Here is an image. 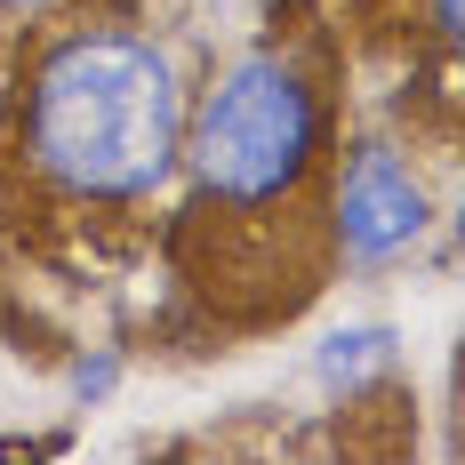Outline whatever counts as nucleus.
<instances>
[{"mask_svg":"<svg viewBox=\"0 0 465 465\" xmlns=\"http://www.w3.org/2000/svg\"><path fill=\"white\" fill-rule=\"evenodd\" d=\"M322 185H329L322 193V241H329V265H345V273H385V265L418 257V241L441 217L418 153L401 137H385V129L337 144Z\"/></svg>","mask_w":465,"mask_h":465,"instance_id":"obj_3","label":"nucleus"},{"mask_svg":"<svg viewBox=\"0 0 465 465\" xmlns=\"http://www.w3.org/2000/svg\"><path fill=\"white\" fill-rule=\"evenodd\" d=\"M337 153V96L297 41H249L185 104V217L217 232H273L322 217Z\"/></svg>","mask_w":465,"mask_h":465,"instance_id":"obj_2","label":"nucleus"},{"mask_svg":"<svg viewBox=\"0 0 465 465\" xmlns=\"http://www.w3.org/2000/svg\"><path fill=\"white\" fill-rule=\"evenodd\" d=\"M56 0H0V16H48Z\"/></svg>","mask_w":465,"mask_h":465,"instance_id":"obj_6","label":"nucleus"},{"mask_svg":"<svg viewBox=\"0 0 465 465\" xmlns=\"http://www.w3.org/2000/svg\"><path fill=\"white\" fill-rule=\"evenodd\" d=\"M0 89H8V41H0Z\"/></svg>","mask_w":465,"mask_h":465,"instance_id":"obj_7","label":"nucleus"},{"mask_svg":"<svg viewBox=\"0 0 465 465\" xmlns=\"http://www.w3.org/2000/svg\"><path fill=\"white\" fill-rule=\"evenodd\" d=\"M393 370H401V329L393 322H345V329H329L322 353H313V377H322L329 401H361Z\"/></svg>","mask_w":465,"mask_h":465,"instance_id":"obj_4","label":"nucleus"},{"mask_svg":"<svg viewBox=\"0 0 465 465\" xmlns=\"http://www.w3.org/2000/svg\"><path fill=\"white\" fill-rule=\"evenodd\" d=\"M64 385H73V401H81V410L113 401V385H121V353H113V345H96V353H73Z\"/></svg>","mask_w":465,"mask_h":465,"instance_id":"obj_5","label":"nucleus"},{"mask_svg":"<svg viewBox=\"0 0 465 465\" xmlns=\"http://www.w3.org/2000/svg\"><path fill=\"white\" fill-rule=\"evenodd\" d=\"M8 169L73 217H129L177 185L185 73L137 25H56L8 81Z\"/></svg>","mask_w":465,"mask_h":465,"instance_id":"obj_1","label":"nucleus"}]
</instances>
